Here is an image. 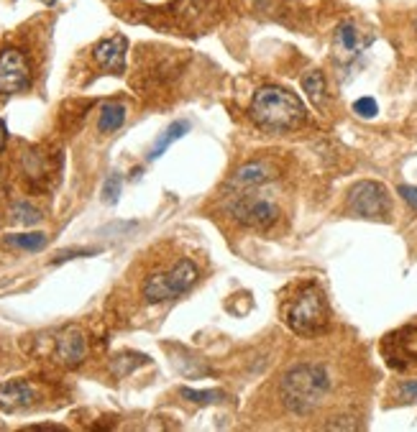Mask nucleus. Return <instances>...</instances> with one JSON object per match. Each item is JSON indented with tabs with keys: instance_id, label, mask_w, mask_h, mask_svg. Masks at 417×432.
I'll use <instances>...</instances> for the list:
<instances>
[{
	"instance_id": "19",
	"label": "nucleus",
	"mask_w": 417,
	"mask_h": 432,
	"mask_svg": "<svg viewBox=\"0 0 417 432\" xmlns=\"http://www.w3.org/2000/svg\"><path fill=\"white\" fill-rule=\"evenodd\" d=\"M180 397L192 402V404H215V402H223L226 394L220 389H190V386H180Z\"/></svg>"
},
{
	"instance_id": "1",
	"label": "nucleus",
	"mask_w": 417,
	"mask_h": 432,
	"mask_svg": "<svg viewBox=\"0 0 417 432\" xmlns=\"http://www.w3.org/2000/svg\"><path fill=\"white\" fill-rule=\"evenodd\" d=\"M331 389L328 371L318 363H300L289 369L279 381V399L287 412L297 417L313 415L322 404V399Z\"/></svg>"
},
{
	"instance_id": "2",
	"label": "nucleus",
	"mask_w": 417,
	"mask_h": 432,
	"mask_svg": "<svg viewBox=\"0 0 417 432\" xmlns=\"http://www.w3.org/2000/svg\"><path fill=\"white\" fill-rule=\"evenodd\" d=\"M251 118L261 128L282 133L300 128L307 118L302 100L284 87H261L251 100Z\"/></svg>"
},
{
	"instance_id": "6",
	"label": "nucleus",
	"mask_w": 417,
	"mask_h": 432,
	"mask_svg": "<svg viewBox=\"0 0 417 432\" xmlns=\"http://www.w3.org/2000/svg\"><path fill=\"white\" fill-rule=\"evenodd\" d=\"M228 213L246 228H256V230H266L277 223L279 208L266 197L251 195V192H238L235 199L228 205Z\"/></svg>"
},
{
	"instance_id": "10",
	"label": "nucleus",
	"mask_w": 417,
	"mask_h": 432,
	"mask_svg": "<svg viewBox=\"0 0 417 432\" xmlns=\"http://www.w3.org/2000/svg\"><path fill=\"white\" fill-rule=\"evenodd\" d=\"M85 353H87V343L82 330L67 328L64 333H59V337H57V358L64 366H79V363L85 361Z\"/></svg>"
},
{
	"instance_id": "18",
	"label": "nucleus",
	"mask_w": 417,
	"mask_h": 432,
	"mask_svg": "<svg viewBox=\"0 0 417 432\" xmlns=\"http://www.w3.org/2000/svg\"><path fill=\"white\" fill-rule=\"evenodd\" d=\"M148 358L144 353H118L113 358V373L115 376H128L130 371H136L139 366H146Z\"/></svg>"
},
{
	"instance_id": "26",
	"label": "nucleus",
	"mask_w": 417,
	"mask_h": 432,
	"mask_svg": "<svg viewBox=\"0 0 417 432\" xmlns=\"http://www.w3.org/2000/svg\"><path fill=\"white\" fill-rule=\"evenodd\" d=\"M31 430H64V427H59V424H36Z\"/></svg>"
},
{
	"instance_id": "14",
	"label": "nucleus",
	"mask_w": 417,
	"mask_h": 432,
	"mask_svg": "<svg viewBox=\"0 0 417 432\" xmlns=\"http://www.w3.org/2000/svg\"><path fill=\"white\" fill-rule=\"evenodd\" d=\"M126 121V105L121 103H105L100 108V118H97V130L100 133H115Z\"/></svg>"
},
{
	"instance_id": "3",
	"label": "nucleus",
	"mask_w": 417,
	"mask_h": 432,
	"mask_svg": "<svg viewBox=\"0 0 417 432\" xmlns=\"http://www.w3.org/2000/svg\"><path fill=\"white\" fill-rule=\"evenodd\" d=\"M282 317L295 335L315 337L328 330L331 307L318 284H302L295 297H289L282 307Z\"/></svg>"
},
{
	"instance_id": "12",
	"label": "nucleus",
	"mask_w": 417,
	"mask_h": 432,
	"mask_svg": "<svg viewBox=\"0 0 417 432\" xmlns=\"http://www.w3.org/2000/svg\"><path fill=\"white\" fill-rule=\"evenodd\" d=\"M269 166L264 164V161H249V164H244L238 172L231 177V181H228V190H233L235 195L238 192H251L256 190V187H264L266 181H269Z\"/></svg>"
},
{
	"instance_id": "7",
	"label": "nucleus",
	"mask_w": 417,
	"mask_h": 432,
	"mask_svg": "<svg viewBox=\"0 0 417 432\" xmlns=\"http://www.w3.org/2000/svg\"><path fill=\"white\" fill-rule=\"evenodd\" d=\"M382 355L387 366L394 371L417 369V325L391 330L382 340Z\"/></svg>"
},
{
	"instance_id": "17",
	"label": "nucleus",
	"mask_w": 417,
	"mask_h": 432,
	"mask_svg": "<svg viewBox=\"0 0 417 432\" xmlns=\"http://www.w3.org/2000/svg\"><path fill=\"white\" fill-rule=\"evenodd\" d=\"M46 235L43 233H21V235H6V243L13 246V248H21V251H41L46 246Z\"/></svg>"
},
{
	"instance_id": "11",
	"label": "nucleus",
	"mask_w": 417,
	"mask_h": 432,
	"mask_svg": "<svg viewBox=\"0 0 417 432\" xmlns=\"http://www.w3.org/2000/svg\"><path fill=\"white\" fill-rule=\"evenodd\" d=\"M34 399H36V391L28 381L16 379V381L0 384V409H6V412L26 409L28 404H34Z\"/></svg>"
},
{
	"instance_id": "21",
	"label": "nucleus",
	"mask_w": 417,
	"mask_h": 432,
	"mask_svg": "<svg viewBox=\"0 0 417 432\" xmlns=\"http://www.w3.org/2000/svg\"><path fill=\"white\" fill-rule=\"evenodd\" d=\"M13 220L23 225H34L41 220V213L36 208H31L28 202H18V205H13Z\"/></svg>"
},
{
	"instance_id": "22",
	"label": "nucleus",
	"mask_w": 417,
	"mask_h": 432,
	"mask_svg": "<svg viewBox=\"0 0 417 432\" xmlns=\"http://www.w3.org/2000/svg\"><path fill=\"white\" fill-rule=\"evenodd\" d=\"M353 112L361 115V118H374L376 112H379V105H376L374 97H358L356 103H353Z\"/></svg>"
},
{
	"instance_id": "8",
	"label": "nucleus",
	"mask_w": 417,
	"mask_h": 432,
	"mask_svg": "<svg viewBox=\"0 0 417 432\" xmlns=\"http://www.w3.org/2000/svg\"><path fill=\"white\" fill-rule=\"evenodd\" d=\"M31 85L28 59L21 49H3L0 52V95H16Z\"/></svg>"
},
{
	"instance_id": "15",
	"label": "nucleus",
	"mask_w": 417,
	"mask_h": 432,
	"mask_svg": "<svg viewBox=\"0 0 417 432\" xmlns=\"http://www.w3.org/2000/svg\"><path fill=\"white\" fill-rule=\"evenodd\" d=\"M187 130H190V123H187V121H174L172 126H169V128H166L164 133H162V136H159V139H157V144H154V148L148 151V161H154V159H159V156L164 154L166 148L172 146L174 141H177V139H182V136H184V133H187Z\"/></svg>"
},
{
	"instance_id": "25",
	"label": "nucleus",
	"mask_w": 417,
	"mask_h": 432,
	"mask_svg": "<svg viewBox=\"0 0 417 432\" xmlns=\"http://www.w3.org/2000/svg\"><path fill=\"white\" fill-rule=\"evenodd\" d=\"M397 192H400L402 199L407 202L409 208L417 210V187H412V184H400V187H397Z\"/></svg>"
},
{
	"instance_id": "27",
	"label": "nucleus",
	"mask_w": 417,
	"mask_h": 432,
	"mask_svg": "<svg viewBox=\"0 0 417 432\" xmlns=\"http://www.w3.org/2000/svg\"><path fill=\"white\" fill-rule=\"evenodd\" d=\"M3 141H6V126L0 121V146H3Z\"/></svg>"
},
{
	"instance_id": "4",
	"label": "nucleus",
	"mask_w": 417,
	"mask_h": 432,
	"mask_svg": "<svg viewBox=\"0 0 417 432\" xmlns=\"http://www.w3.org/2000/svg\"><path fill=\"white\" fill-rule=\"evenodd\" d=\"M200 277L197 266L190 259H180L169 271L164 274H151L144 282V300L148 304H159L166 300H177L180 294L190 292L195 282Z\"/></svg>"
},
{
	"instance_id": "23",
	"label": "nucleus",
	"mask_w": 417,
	"mask_h": 432,
	"mask_svg": "<svg viewBox=\"0 0 417 432\" xmlns=\"http://www.w3.org/2000/svg\"><path fill=\"white\" fill-rule=\"evenodd\" d=\"M97 248H67V251H59L52 259V264H64V261L72 259H85V256H95Z\"/></svg>"
},
{
	"instance_id": "13",
	"label": "nucleus",
	"mask_w": 417,
	"mask_h": 432,
	"mask_svg": "<svg viewBox=\"0 0 417 432\" xmlns=\"http://www.w3.org/2000/svg\"><path fill=\"white\" fill-rule=\"evenodd\" d=\"M333 46H336V52L343 54V57H356L361 49H364V43H361V34H358V28L351 23V21H343L338 28H336V36H333Z\"/></svg>"
},
{
	"instance_id": "20",
	"label": "nucleus",
	"mask_w": 417,
	"mask_h": 432,
	"mask_svg": "<svg viewBox=\"0 0 417 432\" xmlns=\"http://www.w3.org/2000/svg\"><path fill=\"white\" fill-rule=\"evenodd\" d=\"M121 187H123V177L118 172H113L103 184V202L108 205H115L118 197H121Z\"/></svg>"
},
{
	"instance_id": "24",
	"label": "nucleus",
	"mask_w": 417,
	"mask_h": 432,
	"mask_svg": "<svg viewBox=\"0 0 417 432\" xmlns=\"http://www.w3.org/2000/svg\"><path fill=\"white\" fill-rule=\"evenodd\" d=\"M397 399H400V402H415L417 399V379L402 381L400 386H397Z\"/></svg>"
},
{
	"instance_id": "16",
	"label": "nucleus",
	"mask_w": 417,
	"mask_h": 432,
	"mask_svg": "<svg viewBox=\"0 0 417 432\" xmlns=\"http://www.w3.org/2000/svg\"><path fill=\"white\" fill-rule=\"evenodd\" d=\"M302 90L307 92V97L313 100V105L315 108H322L325 105V100H328V85H325V75L322 72H318V70H313V72H307L302 77Z\"/></svg>"
},
{
	"instance_id": "5",
	"label": "nucleus",
	"mask_w": 417,
	"mask_h": 432,
	"mask_svg": "<svg viewBox=\"0 0 417 432\" xmlns=\"http://www.w3.org/2000/svg\"><path fill=\"white\" fill-rule=\"evenodd\" d=\"M348 213L356 217H369V220H382L391 213V199L384 184L371 179L356 181L348 190Z\"/></svg>"
},
{
	"instance_id": "9",
	"label": "nucleus",
	"mask_w": 417,
	"mask_h": 432,
	"mask_svg": "<svg viewBox=\"0 0 417 432\" xmlns=\"http://www.w3.org/2000/svg\"><path fill=\"white\" fill-rule=\"evenodd\" d=\"M126 49H128V41H126V36L118 34L95 43V52L93 54H95V61L100 64V70L123 75L126 72Z\"/></svg>"
}]
</instances>
